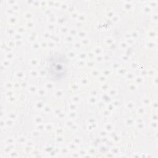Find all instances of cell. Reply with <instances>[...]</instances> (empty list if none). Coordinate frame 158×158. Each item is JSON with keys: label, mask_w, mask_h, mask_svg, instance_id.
<instances>
[{"label": "cell", "mask_w": 158, "mask_h": 158, "mask_svg": "<svg viewBox=\"0 0 158 158\" xmlns=\"http://www.w3.org/2000/svg\"><path fill=\"white\" fill-rule=\"evenodd\" d=\"M67 60L59 53H55L50 56L48 60V73L54 80L62 79L67 73Z\"/></svg>", "instance_id": "cell-1"}]
</instances>
